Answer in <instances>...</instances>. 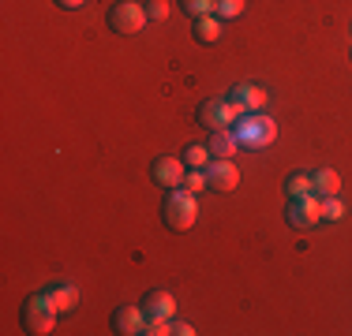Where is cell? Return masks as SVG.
I'll use <instances>...</instances> for the list:
<instances>
[{
	"mask_svg": "<svg viewBox=\"0 0 352 336\" xmlns=\"http://www.w3.org/2000/svg\"><path fill=\"white\" fill-rule=\"evenodd\" d=\"M210 146H203V142H195V146H188V149H184V165H188V168H206V165H210Z\"/></svg>",
	"mask_w": 352,
	"mask_h": 336,
	"instance_id": "e0dca14e",
	"label": "cell"
},
{
	"mask_svg": "<svg viewBox=\"0 0 352 336\" xmlns=\"http://www.w3.org/2000/svg\"><path fill=\"white\" fill-rule=\"evenodd\" d=\"M191 30H195V41H199V45H214V41L221 38V23H217L214 15H199Z\"/></svg>",
	"mask_w": 352,
	"mask_h": 336,
	"instance_id": "9a60e30c",
	"label": "cell"
},
{
	"mask_svg": "<svg viewBox=\"0 0 352 336\" xmlns=\"http://www.w3.org/2000/svg\"><path fill=\"white\" fill-rule=\"evenodd\" d=\"M232 131H236L240 146H248V149H266L274 139H278V123H274L270 116H263V112L240 116V120L232 123Z\"/></svg>",
	"mask_w": 352,
	"mask_h": 336,
	"instance_id": "7a4b0ae2",
	"label": "cell"
},
{
	"mask_svg": "<svg viewBox=\"0 0 352 336\" xmlns=\"http://www.w3.org/2000/svg\"><path fill=\"white\" fill-rule=\"evenodd\" d=\"M285 221H289L292 228H311V224L322 221V198H318V195L289 198V209H285Z\"/></svg>",
	"mask_w": 352,
	"mask_h": 336,
	"instance_id": "5b68a950",
	"label": "cell"
},
{
	"mask_svg": "<svg viewBox=\"0 0 352 336\" xmlns=\"http://www.w3.org/2000/svg\"><path fill=\"white\" fill-rule=\"evenodd\" d=\"M206 180H210V187L214 191H236L240 187V168L232 165V161H225V157H214L210 165H206Z\"/></svg>",
	"mask_w": 352,
	"mask_h": 336,
	"instance_id": "9c48e42d",
	"label": "cell"
},
{
	"mask_svg": "<svg viewBox=\"0 0 352 336\" xmlns=\"http://www.w3.org/2000/svg\"><path fill=\"white\" fill-rule=\"evenodd\" d=\"M311 183H315V195L318 198H330L341 191V176L333 172V168H318V172H311Z\"/></svg>",
	"mask_w": 352,
	"mask_h": 336,
	"instance_id": "5bb4252c",
	"label": "cell"
},
{
	"mask_svg": "<svg viewBox=\"0 0 352 336\" xmlns=\"http://www.w3.org/2000/svg\"><path fill=\"white\" fill-rule=\"evenodd\" d=\"M210 154L214 157H225V161H232V154L240 149V139H236V131L232 128H225V131H210Z\"/></svg>",
	"mask_w": 352,
	"mask_h": 336,
	"instance_id": "4fadbf2b",
	"label": "cell"
},
{
	"mask_svg": "<svg viewBox=\"0 0 352 336\" xmlns=\"http://www.w3.org/2000/svg\"><path fill=\"white\" fill-rule=\"evenodd\" d=\"M180 8L191 15V19H199V15H210L217 8V0H180Z\"/></svg>",
	"mask_w": 352,
	"mask_h": 336,
	"instance_id": "ac0fdd59",
	"label": "cell"
},
{
	"mask_svg": "<svg viewBox=\"0 0 352 336\" xmlns=\"http://www.w3.org/2000/svg\"><path fill=\"white\" fill-rule=\"evenodd\" d=\"M341 217H345V206L338 202V195L322 198V221H341Z\"/></svg>",
	"mask_w": 352,
	"mask_h": 336,
	"instance_id": "ffe728a7",
	"label": "cell"
},
{
	"mask_svg": "<svg viewBox=\"0 0 352 336\" xmlns=\"http://www.w3.org/2000/svg\"><path fill=\"white\" fill-rule=\"evenodd\" d=\"M203 187H210V180H206L203 168H191L188 176H184V191H191V195H199Z\"/></svg>",
	"mask_w": 352,
	"mask_h": 336,
	"instance_id": "d6986e66",
	"label": "cell"
},
{
	"mask_svg": "<svg viewBox=\"0 0 352 336\" xmlns=\"http://www.w3.org/2000/svg\"><path fill=\"white\" fill-rule=\"evenodd\" d=\"M232 105V112L236 116H248V112H263L266 105V90L263 86H251V82H244V86H232V94L225 97Z\"/></svg>",
	"mask_w": 352,
	"mask_h": 336,
	"instance_id": "ba28073f",
	"label": "cell"
},
{
	"mask_svg": "<svg viewBox=\"0 0 352 336\" xmlns=\"http://www.w3.org/2000/svg\"><path fill=\"white\" fill-rule=\"evenodd\" d=\"M285 195L289 198H304V195H315V183L307 172H292L289 180H285Z\"/></svg>",
	"mask_w": 352,
	"mask_h": 336,
	"instance_id": "2e32d148",
	"label": "cell"
},
{
	"mask_svg": "<svg viewBox=\"0 0 352 336\" xmlns=\"http://www.w3.org/2000/svg\"><path fill=\"white\" fill-rule=\"evenodd\" d=\"M56 314L60 310L53 307V299L41 291V296H30L27 302H23V329H30L34 336H45L56 329Z\"/></svg>",
	"mask_w": 352,
	"mask_h": 336,
	"instance_id": "3957f363",
	"label": "cell"
},
{
	"mask_svg": "<svg viewBox=\"0 0 352 336\" xmlns=\"http://www.w3.org/2000/svg\"><path fill=\"white\" fill-rule=\"evenodd\" d=\"M195 217H199V206H195V195H191V191L173 187L169 195H165V206H162V221H165V228H173V232H188L191 224H195Z\"/></svg>",
	"mask_w": 352,
	"mask_h": 336,
	"instance_id": "6da1fadb",
	"label": "cell"
},
{
	"mask_svg": "<svg viewBox=\"0 0 352 336\" xmlns=\"http://www.w3.org/2000/svg\"><path fill=\"white\" fill-rule=\"evenodd\" d=\"M142 314H146V317H173L176 314L173 291H162V288L146 291V296H142Z\"/></svg>",
	"mask_w": 352,
	"mask_h": 336,
	"instance_id": "8fae6325",
	"label": "cell"
},
{
	"mask_svg": "<svg viewBox=\"0 0 352 336\" xmlns=\"http://www.w3.org/2000/svg\"><path fill=\"white\" fill-rule=\"evenodd\" d=\"M184 168H188V165H184V157H173L169 154V157H157L154 168H150V176H154L157 187L173 191V187H184V176H188Z\"/></svg>",
	"mask_w": 352,
	"mask_h": 336,
	"instance_id": "52a82bcc",
	"label": "cell"
},
{
	"mask_svg": "<svg viewBox=\"0 0 352 336\" xmlns=\"http://www.w3.org/2000/svg\"><path fill=\"white\" fill-rule=\"evenodd\" d=\"M142 325H146V314H142V307H116V314H113V329L116 333H124V336H139L142 333Z\"/></svg>",
	"mask_w": 352,
	"mask_h": 336,
	"instance_id": "30bf717a",
	"label": "cell"
},
{
	"mask_svg": "<svg viewBox=\"0 0 352 336\" xmlns=\"http://www.w3.org/2000/svg\"><path fill=\"white\" fill-rule=\"evenodd\" d=\"M221 19H236L240 12H244V0H217V8H214Z\"/></svg>",
	"mask_w": 352,
	"mask_h": 336,
	"instance_id": "44dd1931",
	"label": "cell"
},
{
	"mask_svg": "<svg viewBox=\"0 0 352 336\" xmlns=\"http://www.w3.org/2000/svg\"><path fill=\"white\" fill-rule=\"evenodd\" d=\"M240 116L232 112V105L225 97H206L203 105H199V123H203L206 131H225V128H232Z\"/></svg>",
	"mask_w": 352,
	"mask_h": 336,
	"instance_id": "8992f818",
	"label": "cell"
},
{
	"mask_svg": "<svg viewBox=\"0 0 352 336\" xmlns=\"http://www.w3.org/2000/svg\"><path fill=\"white\" fill-rule=\"evenodd\" d=\"M109 27H113L116 34H142V27L150 23V15H146V8L135 4V0H120V4H113L109 8Z\"/></svg>",
	"mask_w": 352,
	"mask_h": 336,
	"instance_id": "277c9868",
	"label": "cell"
},
{
	"mask_svg": "<svg viewBox=\"0 0 352 336\" xmlns=\"http://www.w3.org/2000/svg\"><path fill=\"white\" fill-rule=\"evenodd\" d=\"M146 15H150V23H165L169 19V0H150Z\"/></svg>",
	"mask_w": 352,
	"mask_h": 336,
	"instance_id": "7402d4cb",
	"label": "cell"
},
{
	"mask_svg": "<svg viewBox=\"0 0 352 336\" xmlns=\"http://www.w3.org/2000/svg\"><path fill=\"white\" fill-rule=\"evenodd\" d=\"M169 329H173L176 336H191V333H195L188 322H180V317H169Z\"/></svg>",
	"mask_w": 352,
	"mask_h": 336,
	"instance_id": "603a6c76",
	"label": "cell"
},
{
	"mask_svg": "<svg viewBox=\"0 0 352 336\" xmlns=\"http://www.w3.org/2000/svg\"><path fill=\"white\" fill-rule=\"evenodd\" d=\"M45 296L53 299V307L60 310V314H68V310H75V307H79V288H75V284L53 280V284L45 288Z\"/></svg>",
	"mask_w": 352,
	"mask_h": 336,
	"instance_id": "7c38bea8",
	"label": "cell"
},
{
	"mask_svg": "<svg viewBox=\"0 0 352 336\" xmlns=\"http://www.w3.org/2000/svg\"><path fill=\"white\" fill-rule=\"evenodd\" d=\"M60 8H68V12H75V8H87V0H56Z\"/></svg>",
	"mask_w": 352,
	"mask_h": 336,
	"instance_id": "cb8c5ba5",
	"label": "cell"
}]
</instances>
